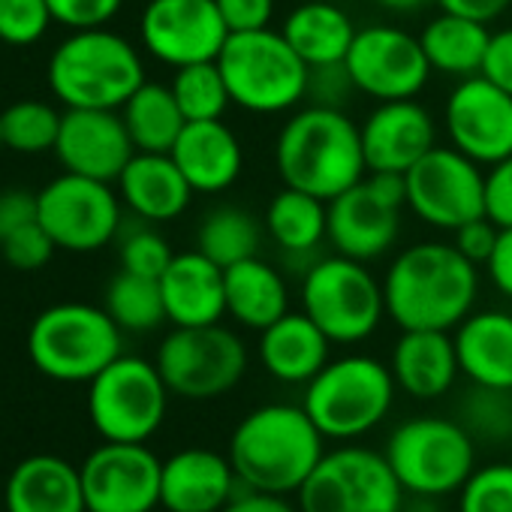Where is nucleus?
<instances>
[{
  "label": "nucleus",
  "instance_id": "9d476101",
  "mask_svg": "<svg viewBox=\"0 0 512 512\" xmlns=\"http://www.w3.org/2000/svg\"><path fill=\"white\" fill-rule=\"evenodd\" d=\"M169 395L154 362L121 353L88 383V416L103 440L148 443L166 419Z\"/></svg>",
  "mask_w": 512,
  "mask_h": 512
},
{
  "label": "nucleus",
  "instance_id": "864d4df0",
  "mask_svg": "<svg viewBox=\"0 0 512 512\" xmlns=\"http://www.w3.org/2000/svg\"><path fill=\"white\" fill-rule=\"evenodd\" d=\"M220 512H302L299 503L293 506L287 494H269V491H238Z\"/></svg>",
  "mask_w": 512,
  "mask_h": 512
},
{
  "label": "nucleus",
  "instance_id": "a19ab883",
  "mask_svg": "<svg viewBox=\"0 0 512 512\" xmlns=\"http://www.w3.org/2000/svg\"><path fill=\"white\" fill-rule=\"evenodd\" d=\"M461 512H512V464H485L470 473L458 497Z\"/></svg>",
  "mask_w": 512,
  "mask_h": 512
},
{
  "label": "nucleus",
  "instance_id": "0eeeda50",
  "mask_svg": "<svg viewBox=\"0 0 512 512\" xmlns=\"http://www.w3.org/2000/svg\"><path fill=\"white\" fill-rule=\"evenodd\" d=\"M395 377L374 356H341L305 386L302 407L329 440H356L374 431L392 410Z\"/></svg>",
  "mask_w": 512,
  "mask_h": 512
},
{
  "label": "nucleus",
  "instance_id": "dca6fc26",
  "mask_svg": "<svg viewBox=\"0 0 512 512\" xmlns=\"http://www.w3.org/2000/svg\"><path fill=\"white\" fill-rule=\"evenodd\" d=\"M344 67L353 88L365 97H374L377 103L416 100L434 73L419 37L389 25L356 31Z\"/></svg>",
  "mask_w": 512,
  "mask_h": 512
},
{
  "label": "nucleus",
  "instance_id": "423d86ee",
  "mask_svg": "<svg viewBox=\"0 0 512 512\" xmlns=\"http://www.w3.org/2000/svg\"><path fill=\"white\" fill-rule=\"evenodd\" d=\"M124 353V332L106 308L61 302L28 329L31 365L58 383H91Z\"/></svg>",
  "mask_w": 512,
  "mask_h": 512
},
{
  "label": "nucleus",
  "instance_id": "4be33fe9",
  "mask_svg": "<svg viewBox=\"0 0 512 512\" xmlns=\"http://www.w3.org/2000/svg\"><path fill=\"white\" fill-rule=\"evenodd\" d=\"M238 491L229 455L190 446L163 461L160 506L166 512H220Z\"/></svg>",
  "mask_w": 512,
  "mask_h": 512
},
{
  "label": "nucleus",
  "instance_id": "79ce46f5",
  "mask_svg": "<svg viewBox=\"0 0 512 512\" xmlns=\"http://www.w3.org/2000/svg\"><path fill=\"white\" fill-rule=\"evenodd\" d=\"M49 0H0V43L34 46L52 25Z\"/></svg>",
  "mask_w": 512,
  "mask_h": 512
},
{
  "label": "nucleus",
  "instance_id": "3c124183",
  "mask_svg": "<svg viewBox=\"0 0 512 512\" xmlns=\"http://www.w3.org/2000/svg\"><path fill=\"white\" fill-rule=\"evenodd\" d=\"M350 91H356V88H353L350 73H347L344 64H332V67H317V70H311L308 94L317 97L314 103H320V106H338V109H341V103H344L341 97H347Z\"/></svg>",
  "mask_w": 512,
  "mask_h": 512
},
{
  "label": "nucleus",
  "instance_id": "aec40b11",
  "mask_svg": "<svg viewBox=\"0 0 512 512\" xmlns=\"http://www.w3.org/2000/svg\"><path fill=\"white\" fill-rule=\"evenodd\" d=\"M55 154L64 172L115 184L133 160L136 145L121 109H64Z\"/></svg>",
  "mask_w": 512,
  "mask_h": 512
},
{
  "label": "nucleus",
  "instance_id": "4c0bfd02",
  "mask_svg": "<svg viewBox=\"0 0 512 512\" xmlns=\"http://www.w3.org/2000/svg\"><path fill=\"white\" fill-rule=\"evenodd\" d=\"M61 118L55 106L43 100H19L0 112V127H4V145L19 154H46L55 151Z\"/></svg>",
  "mask_w": 512,
  "mask_h": 512
},
{
  "label": "nucleus",
  "instance_id": "c03bdc74",
  "mask_svg": "<svg viewBox=\"0 0 512 512\" xmlns=\"http://www.w3.org/2000/svg\"><path fill=\"white\" fill-rule=\"evenodd\" d=\"M124 7V0H49L52 19L70 31L106 28Z\"/></svg>",
  "mask_w": 512,
  "mask_h": 512
},
{
  "label": "nucleus",
  "instance_id": "f8f14e48",
  "mask_svg": "<svg viewBox=\"0 0 512 512\" xmlns=\"http://www.w3.org/2000/svg\"><path fill=\"white\" fill-rule=\"evenodd\" d=\"M296 503L302 512H401L404 485L383 452L350 443L320 458Z\"/></svg>",
  "mask_w": 512,
  "mask_h": 512
},
{
  "label": "nucleus",
  "instance_id": "37998d69",
  "mask_svg": "<svg viewBox=\"0 0 512 512\" xmlns=\"http://www.w3.org/2000/svg\"><path fill=\"white\" fill-rule=\"evenodd\" d=\"M55 250H58V244L40 220L16 229L13 235L0 241V256H4V263L19 272H37V269L49 266Z\"/></svg>",
  "mask_w": 512,
  "mask_h": 512
},
{
  "label": "nucleus",
  "instance_id": "49530a36",
  "mask_svg": "<svg viewBox=\"0 0 512 512\" xmlns=\"http://www.w3.org/2000/svg\"><path fill=\"white\" fill-rule=\"evenodd\" d=\"M485 214L500 229L512 226V154L485 172Z\"/></svg>",
  "mask_w": 512,
  "mask_h": 512
},
{
  "label": "nucleus",
  "instance_id": "09e8293b",
  "mask_svg": "<svg viewBox=\"0 0 512 512\" xmlns=\"http://www.w3.org/2000/svg\"><path fill=\"white\" fill-rule=\"evenodd\" d=\"M40 220V199L31 190H0V241L13 235L16 229Z\"/></svg>",
  "mask_w": 512,
  "mask_h": 512
},
{
  "label": "nucleus",
  "instance_id": "f704fd0d",
  "mask_svg": "<svg viewBox=\"0 0 512 512\" xmlns=\"http://www.w3.org/2000/svg\"><path fill=\"white\" fill-rule=\"evenodd\" d=\"M260 244H263L260 220L238 205L211 208L196 229V250H202L220 269H229L247 260V256H256Z\"/></svg>",
  "mask_w": 512,
  "mask_h": 512
},
{
  "label": "nucleus",
  "instance_id": "603ef678",
  "mask_svg": "<svg viewBox=\"0 0 512 512\" xmlns=\"http://www.w3.org/2000/svg\"><path fill=\"white\" fill-rule=\"evenodd\" d=\"M485 272L494 284V290L506 299H512V226H503L494 244L491 260L485 263Z\"/></svg>",
  "mask_w": 512,
  "mask_h": 512
},
{
  "label": "nucleus",
  "instance_id": "473e14b6",
  "mask_svg": "<svg viewBox=\"0 0 512 512\" xmlns=\"http://www.w3.org/2000/svg\"><path fill=\"white\" fill-rule=\"evenodd\" d=\"M266 229L284 253H314L329 241V202L284 184L266 208Z\"/></svg>",
  "mask_w": 512,
  "mask_h": 512
},
{
  "label": "nucleus",
  "instance_id": "393cba45",
  "mask_svg": "<svg viewBox=\"0 0 512 512\" xmlns=\"http://www.w3.org/2000/svg\"><path fill=\"white\" fill-rule=\"evenodd\" d=\"M389 371L401 392L434 401L446 395L461 374L455 338L443 329H404L395 341Z\"/></svg>",
  "mask_w": 512,
  "mask_h": 512
},
{
  "label": "nucleus",
  "instance_id": "a211bd4d",
  "mask_svg": "<svg viewBox=\"0 0 512 512\" xmlns=\"http://www.w3.org/2000/svg\"><path fill=\"white\" fill-rule=\"evenodd\" d=\"M79 470L88 512H154L160 506L163 461L145 443L103 440Z\"/></svg>",
  "mask_w": 512,
  "mask_h": 512
},
{
  "label": "nucleus",
  "instance_id": "412c9836",
  "mask_svg": "<svg viewBox=\"0 0 512 512\" xmlns=\"http://www.w3.org/2000/svg\"><path fill=\"white\" fill-rule=\"evenodd\" d=\"M368 172H410L437 148V124L416 100H386L359 124Z\"/></svg>",
  "mask_w": 512,
  "mask_h": 512
},
{
  "label": "nucleus",
  "instance_id": "7c9ffc66",
  "mask_svg": "<svg viewBox=\"0 0 512 512\" xmlns=\"http://www.w3.org/2000/svg\"><path fill=\"white\" fill-rule=\"evenodd\" d=\"M356 31L359 28L353 25V19L329 0H305L284 19L281 28L287 43L311 70L344 64Z\"/></svg>",
  "mask_w": 512,
  "mask_h": 512
},
{
  "label": "nucleus",
  "instance_id": "6ab92c4d",
  "mask_svg": "<svg viewBox=\"0 0 512 512\" xmlns=\"http://www.w3.org/2000/svg\"><path fill=\"white\" fill-rule=\"evenodd\" d=\"M443 124L449 145L482 169L512 154V94L482 73L458 79L446 97Z\"/></svg>",
  "mask_w": 512,
  "mask_h": 512
},
{
  "label": "nucleus",
  "instance_id": "bb28decb",
  "mask_svg": "<svg viewBox=\"0 0 512 512\" xmlns=\"http://www.w3.org/2000/svg\"><path fill=\"white\" fill-rule=\"evenodd\" d=\"M329 350L332 341L305 311L284 314L260 332V344H256L260 365L290 386H308L329 365Z\"/></svg>",
  "mask_w": 512,
  "mask_h": 512
},
{
  "label": "nucleus",
  "instance_id": "6e6552de",
  "mask_svg": "<svg viewBox=\"0 0 512 512\" xmlns=\"http://www.w3.org/2000/svg\"><path fill=\"white\" fill-rule=\"evenodd\" d=\"M386 461L404 491L443 497L461 491L476 470V440L458 419L416 416L401 422L386 443Z\"/></svg>",
  "mask_w": 512,
  "mask_h": 512
},
{
  "label": "nucleus",
  "instance_id": "cd10ccee",
  "mask_svg": "<svg viewBox=\"0 0 512 512\" xmlns=\"http://www.w3.org/2000/svg\"><path fill=\"white\" fill-rule=\"evenodd\" d=\"M7 512H88L82 470L58 455L19 461L4 488Z\"/></svg>",
  "mask_w": 512,
  "mask_h": 512
},
{
  "label": "nucleus",
  "instance_id": "72a5a7b5",
  "mask_svg": "<svg viewBox=\"0 0 512 512\" xmlns=\"http://www.w3.org/2000/svg\"><path fill=\"white\" fill-rule=\"evenodd\" d=\"M121 118L127 124L136 151H151V154H169L187 124L172 88L148 79L121 106Z\"/></svg>",
  "mask_w": 512,
  "mask_h": 512
},
{
  "label": "nucleus",
  "instance_id": "4468645a",
  "mask_svg": "<svg viewBox=\"0 0 512 512\" xmlns=\"http://www.w3.org/2000/svg\"><path fill=\"white\" fill-rule=\"evenodd\" d=\"M40 223L58 250L94 253L112 244L124 226V202L109 181L64 172L40 193Z\"/></svg>",
  "mask_w": 512,
  "mask_h": 512
},
{
  "label": "nucleus",
  "instance_id": "9b49d317",
  "mask_svg": "<svg viewBox=\"0 0 512 512\" xmlns=\"http://www.w3.org/2000/svg\"><path fill=\"white\" fill-rule=\"evenodd\" d=\"M247 347L238 332L211 326H175L157 347V371L169 392L187 401H211L232 392L247 374Z\"/></svg>",
  "mask_w": 512,
  "mask_h": 512
},
{
  "label": "nucleus",
  "instance_id": "2f4dec72",
  "mask_svg": "<svg viewBox=\"0 0 512 512\" xmlns=\"http://www.w3.org/2000/svg\"><path fill=\"white\" fill-rule=\"evenodd\" d=\"M488 40H491L488 25L455 16V13H443V10L419 34V43L425 49L431 70L449 79L479 76L485 64Z\"/></svg>",
  "mask_w": 512,
  "mask_h": 512
},
{
  "label": "nucleus",
  "instance_id": "58836bf2",
  "mask_svg": "<svg viewBox=\"0 0 512 512\" xmlns=\"http://www.w3.org/2000/svg\"><path fill=\"white\" fill-rule=\"evenodd\" d=\"M458 422L473 440L485 443H506L512 440V398L506 389L491 386H470L458 407Z\"/></svg>",
  "mask_w": 512,
  "mask_h": 512
},
{
  "label": "nucleus",
  "instance_id": "20e7f679",
  "mask_svg": "<svg viewBox=\"0 0 512 512\" xmlns=\"http://www.w3.org/2000/svg\"><path fill=\"white\" fill-rule=\"evenodd\" d=\"M142 82L139 49L109 28L70 31L49 58V88L64 109H121Z\"/></svg>",
  "mask_w": 512,
  "mask_h": 512
},
{
  "label": "nucleus",
  "instance_id": "c85d7f7f",
  "mask_svg": "<svg viewBox=\"0 0 512 512\" xmlns=\"http://www.w3.org/2000/svg\"><path fill=\"white\" fill-rule=\"evenodd\" d=\"M455 350L461 374L476 386H512V314L473 311L455 326Z\"/></svg>",
  "mask_w": 512,
  "mask_h": 512
},
{
  "label": "nucleus",
  "instance_id": "4d7b16f0",
  "mask_svg": "<svg viewBox=\"0 0 512 512\" xmlns=\"http://www.w3.org/2000/svg\"><path fill=\"white\" fill-rule=\"evenodd\" d=\"M7 145H4V127H0V151H4Z\"/></svg>",
  "mask_w": 512,
  "mask_h": 512
},
{
  "label": "nucleus",
  "instance_id": "f03ea898",
  "mask_svg": "<svg viewBox=\"0 0 512 512\" xmlns=\"http://www.w3.org/2000/svg\"><path fill=\"white\" fill-rule=\"evenodd\" d=\"M226 455L247 488L299 494L326 455V437L302 404H263L235 425Z\"/></svg>",
  "mask_w": 512,
  "mask_h": 512
},
{
  "label": "nucleus",
  "instance_id": "f257e3e1",
  "mask_svg": "<svg viewBox=\"0 0 512 512\" xmlns=\"http://www.w3.org/2000/svg\"><path fill=\"white\" fill-rule=\"evenodd\" d=\"M386 317L404 329H443L452 332L473 314L479 296V266L452 241H419L404 247L386 278Z\"/></svg>",
  "mask_w": 512,
  "mask_h": 512
},
{
  "label": "nucleus",
  "instance_id": "13d9d810",
  "mask_svg": "<svg viewBox=\"0 0 512 512\" xmlns=\"http://www.w3.org/2000/svg\"><path fill=\"white\" fill-rule=\"evenodd\" d=\"M506 392H509V398H512V386H509V389H506Z\"/></svg>",
  "mask_w": 512,
  "mask_h": 512
},
{
  "label": "nucleus",
  "instance_id": "a18cd8bd",
  "mask_svg": "<svg viewBox=\"0 0 512 512\" xmlns=\"http://www.w3.org/2000/svg\"><path fill=\"white\" fill-rule=\"evenodd\" d=\"M229 34L263 31L272 25L275 0H214Z\"/></svg>",
  "mask_w": 512,
  "mask_h": 512
},
{
  "label": "nucleus",
  "instance_id": "6e6d98bb",
  "mask_svg": "<svg viewBox=\"0 0 512 512\" xmlns=\"http://www.w3.org/2000/svg\"><path fill=\"white\" fill-rule=\"evenodd\" d=\"M377 4L389 13H416V10L428 7L431 0H377Z\"/></svg>",
  "mask_w": 512,
  "mask_h": 512
},
{
  "label": "nucleus",
  "instance_id": "c9c22d12",
  "mask_svg": "<svg viewBox=\"0 0 512 512\" xmlns=\"http://www.w3.org/2000/svg\"><path fill=\"white\" fill-rule=\"evenodd\" d=\"M103 308L109 317L121 326V332H154L157 326L169 323L166 320V305H163V290L157 278L133 275V272H118L103 296Z\"/></svg>",
  "mask_w": 512,
  "mask_h": 512
},
{
  "label": "nucleus",
  "instance_id": "f3484780",
  "mask_svg": "<svg viewBox=\"0 0 512 512\" xmlns=\"http://www.w3.org/2000/svg\"><path fill=\"white\" fill-rule=\"evenodd\" d=\"M139 37L151 58L178 70L217 61L229 28L214 0H148L139 19Z\"/></svg>",
  "mask_w": 512,
  "mask_h": 512
},
{
  "label": "nucleus",
  "instance_id": "5701e85b",
  "mask_svg": "<svg viewBox=\"0 0 512 512\" xmlns=\"http://www.w3.org/2000/svg\"><path fill=\"white\" fill-rule=\"evenodd\" d=\"M160 290L172 326H211L226 317L223 269L202 250L175 253L160 275Z\"/></svg>",
  "mask_w": 512,
  "mask_h": 512
},
{
  "label": "nucleus",
  "instance_id": "c756f323",
  "mask_svg": "<svg viewBox=\"0 0 512 512\" xmlns=\"http://www.w3.org/2000/svg\"><path fill=\"white\" fill-rule=\"evenodd\" d=\"M223 287L226 317H232L244 329L263 332L284 314H290V287L284 275L272 263H266L260 253L223 269Z\"/></svg>",
  "mask_w": 512,
  "mask_h": 512
},
{
  "label": "nucleus",
  "instance_id": "ddd939ff",
  "mask_svg": "<svg viewBox=\"0 0 512 512\" xmlns=\"http://www.w3.org/2000/svg\"><path fill=\"white\" fill-rule=\"evenodd\" d=\"M404 208V172H365L359 184L329 199V244L359 263L380 260L398 241Z\"/></svg>",
  "mask_w": 512,
  "mask_h": 512
},
{
  "label": "nucleus",
  "instance_id": "8fccbe9b",
  "mask_svg": "<svg viewBox=\"0 0 512 512\" xmlns=\"http://www.w3.org/2000/svg\"><path fill=\"white\" fill-rule=\"evenodd\" d=\"M482 76L512 94V25L491 34L485 64H482Z\"/></svg>",
  "mask_w": 512,
  "mask_h": 512
},
{
  "label": "nucleus",
  "instance_id": "e433bc0d",
  "mask_svg": "<svg viewBox=\"0 0 512 512\" xmlns=\"http://www.w3.org/2000/svg\"><path fill=\"white\" fill-rule=\"evenodd\" d=\"M169 88L187 121H217L232 106V97H229V88L217 61L178 67Z\"/></svg>",
  "mask_w": 512,
  "mask_h": 512
},
{
  "label": "nucleus",
  "instance_id": "de8ad7c7",
  "mask_svg": "<svg viewBox=\"0 0 512 512\" xmlns=\"http://www.w3.org/2000/svg\"><path fill=\"white\" fill-rule=\"evenodd\" d=\"M497 235H500V226L485 214V217H476V220L458 226L452 232V244L467 256L473 266H485L491 260V253H494Z\"/></svg>",
  "mask_w": 512,
  "mask_h": 512
},
{
  "label": "nucleus",
  "instance_id": "39448f33",
  "mask_svg": "<svg viewBox=\"0 0 512 512\" xmlns=\"http://www.w3.org/2000/svg\"><path fill=\"white\" fill-rule=\"evenodd\" d=\"M232 106L253 115H281L308 97L311 67L287 43L281 31L263 28L229 34L217 55Z\"/></svg>",
  "mask_w": 512,
  "mask_h": 512
},
{
  "label": "nucleus",
  "instance_id": "7ed1b4c3",
  "mask_svg": "<svg viewBox=\"0 0 512 512\" xmlns=\"http://www.w3.org/2000/svg\"><path fill=\"white\" fill-rule=\"evenodd\" d=\"M275 166L287 187L329 202L368 172L362 130L344 109L311 103L281 127Z\"/></svg>",
  "mask_w": 512,
  "mask_h": 512
},
{
  "label": "nucleus",
  "instance_id": "a878e982",
  "mask_svg": "<svg viewBox=\"0 0 512 512\" xmlns=\"http://www.w3.org/2000/svg\"><path fill=\"white\" fill-rule=\"evenodd\" d=\"M169 154L196 193H223L244 169V148L223 118L187 121Z\"/></svg>",
  "mask_w": 512,
  "mask_h": 512
},
{
  "label": "nucleus",
  "instance_id": "1a4fd4ad",
  "mask_svg": "<svg viewBox=\"0 0 512 512\" xmlns=\"http://www.w3.org/2000/svg\"><path fill=\"white\" fill-rule=\"evenodd\" d=\"M302 311L332 344L353 347L368 341L386 317L383 281L350 256H323L302 278Z\"/></svg>",
  "mask_w": 512,
  "mask_h": 512
},
{
  "label": "nucleus",
  "instance_id": "ea45409f",
  "mask_svg": "<svg viewBox=\"0 0 512 512\" xmlns=\"http://www.w3.org/2000/svg\"><path fill=\"white\" fill-rule=\"evenodd\" d=\"M118 260H121V269L124 272H133V275H145V278H157L169 269L172 263V247L166 241V235H160L154 229V223L148 220H139L136 223H124L121 232H118Z\"/></svg>",
  "mask_w": 512,
  "mask_h": 512
},
{
  "label": "nucleus",
  "instance_id": "2eb2a0df",
  "mask_svg": "<svg viewBox=\"0 0 512 512\" xmlns=\"http://www.w3.org/2000/svg\"><path fill=\"white\" fill-rule=\"evenodd\" d=\"M407 175V208L428 226L455 232L485 217V172L452 145L431 148Z\"/></svg>",
  "mask_w": 512,
  "mask_h": 512
},
{
  "label": "nucleus",
  "instance_id": "b1692460",
  "mask_svg": "<svg viewBox=\"0 0 512 512\" xmlns=\"http://www.w3.org/2000/svg\"><path fill=\"white\" fill-rule=\"evenodd\" d=\"M115 184L124 208L148 223H166L181 217L196 193L172 160V154L151 151H136Z\"/></svg>",
  "mask_w": 512,
  "mask_h": 512
},
{
  "label": "nucleus",
  "instance_id": "5fc2aeb1",
  "mask_svg": "<svg viewBox=\"0 0 512 512\" xmlns=\"http://www.w3.org/2000/svg\"><path fill=\"white\" fill-rule=\"evenodd\" d=\"M437 4L443 13H455V16L491 25L494 19H500L509 10L512 0H437Z\"/></svg>",
  "mask_w": 512,
  "mask_h": 512
}]
</instances>
